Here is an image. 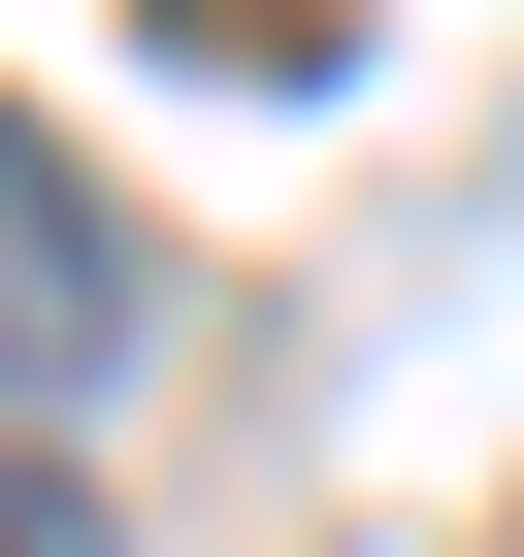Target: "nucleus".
Wrapping results in <instances>:
<instances>
[{"label":"nucleus","instance_id":"7ed1b4c3","mask_svg":"<svg viewBox=\"0 0 524 557\" xmlns=\"http://www.w3.org/2000/svg\"><path fill=\"white\" fill-rule=\"evenodd\" d=\"M0 557H99V492H66V459H34V426H0Z\"/></svg>","mask_w":524,"mask_h":557},{"label":"nucleus","instance_id":"f03ea898","mask_svg":"<svg viewBox=\"0 0 524 557\" xmlns=\"http://www.w3.org/2000/svg\"><path fill=\"white\" fill-rule=\"evenodd\" d=\"M164 34H197V66H328L361 0H164Z\"/></svg>","mask_w":524,"mask_h":557},{"label":"nucleus","instance_id":"f257e3e1","mask_svg":"<svg viewBox=\"0 0 524 557\" xmlns=\"http://www.w3.org/2000/svg\"><path fill=\"white\" fill-rule=\"evenodd\" d=\"M99 329H132V230H99V197L34 164V132H0V394H66Z\"/></svg>","mask_w":524,"mask_h":557}]
</instances>
